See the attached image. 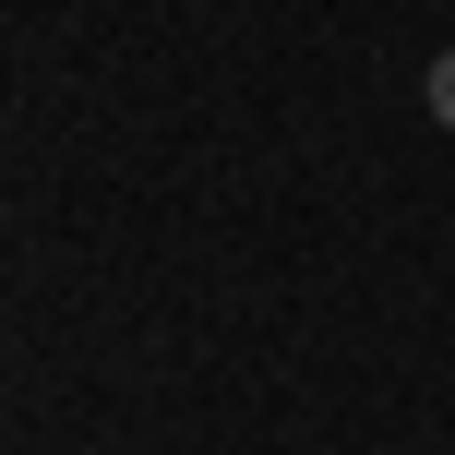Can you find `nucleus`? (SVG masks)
Wrapping results in <instances>:
<instances>
[{"label":"nucleus","instance_id":"f257e3e1","mask_svg":"<svg viewBox=\"0 0 455 455\" xmlns=\"http://www.w3.org/2000/svg\"><path fill=\"white\" fill-rule=\"evenodd\" d=\"M432 120H443V132H455V48H443V60H432Z\"/></svg>","mask_w":455,"mask_h":455}]
</instances>
